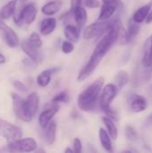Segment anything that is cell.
I'll return each mask as SVG.
<instances>
[{
  "label": "cell",
  "instance_id": "cell-1",
  "mask_svg": "<svg viewBox=\"0 0 152 153\" xmlns=\"http://www.w3.org/2000/svg\"><path fill=\"white\" fill-rule=\"evenodd\" d=\"M121 22H122L119 18H116L112 21L111 28L106 32L105 36L99 41L90 57V60L79 72V74L77 76V81L79 82H83L89 76H90V74L96 70L98 65L100 64L106 54L109 51L111 47L115 43H116L118 26Z\"/></svg>",
  "mask_w": 152,
  "mask_h": 153
},
{
  "label": "cell",
  "instance_id": "cell-2",
  "mask_svg": "<svg viewBox=\"0 0 152 153\" xmlns=\"http://www.w3.org/2000/svg\"><path fill=\"white\" fill-rule=\"evenodd\" d=\"M12 99L13 108L16 117L23 122H30L39 109V98L38 93H30L26 100H23L16 93H12Z\"/></svg>",
  "mask_w": 152,
  "mask_h": 153
},
{
  "label": "cell",
  "instance_id": "cell-3",
  "mask_svg": "<svg viewBox=\"0 0 152 153\" xmlns=\"http://www.w3.org/2000/svg\"><path fill=\"white\" fill-rule=\"evenodd\" d=\"M104 82L105 80L103 77H99L79 94L77 98V105L81 110L90 112L95 108L103 89Z\"/></svg>",
  "mask_w": 152,
  "mask_h": 153
},
{
  "label": "cell",
  "instance_id": "cell-4",
  "mask_svg": "<svg viewBox=\"0 0 152 153\" xmlns=\"http://www.w3.org/2000/svg\"><path fill=\"white\" fill-rule=\"evenodd\" d=\"M118 92V89L116 84L109 83L103 87L101 91V94L99 96V108L105 113L111 108L112 101L116 99Z\"/></svg>",
  "mask_w": 152,
  "mask_h": 153
},
{
  "label": "cell",
  "instance_id": "cell-5",
  "mask_svg": "<svg viewBox=\"0 0 152 153\" xmlns=\"http://www.w3.org/2000/svg\"><path fill=\"white\" fill-rule=\"evenodd\" d=\"M37 142L33 138H21L10 142L7 145V151L11 152H31L37 149Z\"/></svg>",
  "mask_w": 152,
  "mask_h": 153
},
{
  "label": "cell",
  "instance_id": "cell-6",
  "mask_svg": "<svg viewBox=\"0 0 152 153\" xmlns=\"http://www.w3.org/2000/svg\"><path fill=\"white\" fill-rule=\"evenodd\" d=\"M112 26V21H98L87 26L83 31V38L85 39H92L99 37L104 32H107Z\"/></svg>",
  "mask_w": 152,
  "mask_h": 153
},
{
  "label": "cell",
  "instance_id": "cell-7",
  "mask_svg": "<svg viewBox=\"0 0 152 153\" xmlns=\"http://www.w3.org/2000/svg\"><path fill=\"white\" fill-rule=\"evenodd\" d=\"M0 136L10 143L21 139L22 137V131L20 127L5 120L0 119Z\"/></svg>",
  "mask_w": 152,
  "mask_h": 153
},
{
  "label": "cell",
  "instance_id": "cell-8",
  "mask_svg": "<svg viewBox=\"0 0 152 153\" xmlns=\"http://www.w3.org/2000/svg\"><path fill=\"white\" fill-rule=\"evenodd\" d=\"M38 9L34 4H26L22 11L19 13L17 16L14 17V21L17 24L25 23V24H31L37 16Z\"/></svg>",
  "mask_w": 152,
  "mask_h": 153
},
{
  "label": "cell",
  "instance_id": "cell-9",
  "mask_svg": "<svg viewBox=\"0 0 152 153\" xmlns=\"http://www.w3.org/2000/svg\"><path fill=\"white\" fill-rule=\"evenodd\" d=\"M22 49V51L29 56V58H30L34 63H39L41 61L42 59V55L39 51V48L35 47L34 45H32L28 39H24L22 40V44H21Z\"/></svg>",
  "mask_w": 152,
  "mask_h": 153
},
{
  "label": "cell",
  "instance_id": "cell-10",
  "mask_svg": "<svg viewBox=\"0 0 152 153\" xmlns=\"http://www.w3.org/2000/svg\"><path fill=\"white\" fill-rule=\"evenodd\" d=\"M128 103H129L131 110L135 113H141V112L144 111L148 107L146 99L143 96L136 95V94L129 95Z\"/></svg>",
  "mask_w": 152,
  "mask_h": 153
},
{
  "label": "cell",
  "instance_id": "cell-11",
  "mask_svg": "<svg viewBox=\"0 0 152 153\" xmlns=\"http://www.w3.org/2000/svg\"><path fill=\"white\" fill-rule=\"evenodd\" d=\"M59 111V106L57 105V103H54L53 105L50 106L49 108H46L45 110H43L39 117V124L42 128H45L47 124L52 120V118L54 117V116Z\"/></svg>",
  "mask_w": 152,
  "mask_h": 153
},
{
  "label": "cell",
  "instance_id": "cell-12",
  "mask_svg": "<svg viewBox=\"0 0 152 153\" xmlns=\"http://www.w3.org/2000/svg\"><path fill=\"white\" fill-rule=\"evenodd\" d=\"M120 3L121 2L119 0L112 3H103L101 6V10L99 14L98 21H107L108 19L112 17L113 14L116 13V9L119 7Z\"/></svg>",
  "mask_w": 152,
  "mask_h": 153
},
{
  "label": "cell",
  "instance_id": "cell-13",
  "mask_svg": "<svg viewBox=\"0 0 152 153\" xmlns=\"http://www.w3.org/2000/svg\"><path fill=\"white\" fill-rule=\"evenodd\" d=\"M142 65L145 68L152 66V34L147 38L143 44Z\"/></svg>",
  "mask_w": 152,
  "mask_h": 153
},
{
  "label": "cell",
  "instance_id": "cell-14",
  "mask_svg": "<svg viewBox=\"0 0 152 153\" xmlns=\"http://www.w3.org/2000/svg\"><path fill=\"white\" fill-rule=\"evenodd\" d=\"M58 71H59V68L56 67V68L47 69V70H44L43 72H41L37 77V83L39 84V86L47 87L50 83L52 74H56Z\"/></svg>",
  "mask_w": 152,
  "mask_h": 153
},
{
  "label": "cell",
  "instance_id": "cell-15",
  "mask_svg": "<svg viewBox=\"0 0 152 153\" xmlns=\"http://www.w3.org/2000/svg\"><path fill=\"white\" fill-rule=\"evenodd\" d=\"M71 12L73 14V17H74L77 27L81 30L85 25V23L87 22V19H88L87 11L82 5H80V6L76 7L74 10L71 11Z\"/></svg>",
  "mask_w": 152,
  "mask_h": 153
},
{
  "label": "cell",
  "instance_id": "cell-16",
  "mask_svg": "<svg viewBox=\"0 0 152 153\" xmlns=\"http://www.w3.org/2000/svg\"><path fill=\"white\" fill-rule=\"evenodd\" d=\"M45 130L44 132V137L45 141L47 144L52 145L56 142V123L55 121H50L47 126L43 128Z\"/></svg>",
  "mask_w": 152,
  "mask_h": 153
},
{
  "label": "cell",
  "instance_id": "cell-17",
  "mask_svg": "<svg viewBox=\"0 0 152 153\" xmlns=\"http://www.w3.org/2000/svg\"><path fill=\"white\" fill-rule=\"evenodd\" d=\"M152 7V1L151 3L147 4H144L142 6H141L139 9H137L135 11V13H133V19L138 22V23H142L144 21H146L150 12H151V9Z\"/></svg>",
  "mask_w": 152,
  "mask_h": 153
},
{
  "label": "cell",
  "instance_id": "cell-18",
  "mask_svg": "<svg viewBox=\"0 0 152 153\" xmlns=\"http://www.w3.org/2000/svg\"><path fill=\"white\" fill-rule=\"evenodd\" d=\"M62 5H63V3L61 0H53L43 5L41 8V12L45 15L51 16V15L56 14L61 9Z\"/></svg>",
  "mask_w": 152,
  "mask_h": 153
},
{
  "label": "cell",
  "instance_id": "cell-19",
  "mask_svg": "<svg viewBox=\"0 0 152 153\" xmlns=\"http://www.w3.org/2000/svg\"><path fill=\"white\" fill-rule=\"evenodd\" d=\"M56 27V20L53 17H48L44 19L40 23V33L44 36L51 34Z\"/></svg>",
  "mask_w": 152,
  "mask_h": 153
},
{
  "label": "cell",
  "instance_id": "cell-20",
  "mask_svg": "<svg viewBox=\"0 0 152 153\" xmlns=\"http://www.w3.org/2000/svg\"><path fill=\"white\" fill-rule=\"evenodd\" d=\"M3 31H4V39L7 44V46L10 48H16L19 45V38L15 33V31L10 27H7Z\"/></svg>",
  "mask_w": 152,
  "mask_h": 153
},
{
  "label": "cell",
  "instance_id": "cell-21",
  "mask_svg": "<svg viewBox=\"0 0 152 153\" xmlns=\"http://www.w3.org/2000/svg\"><path fill=\"white\" fill-rule=\"evenodd\" d=\"M99 142L104 148V150L108 152H113V146H112V142H111V136L108 133L107 130L100 128L99 131Z\"/></svg>",
  "mask_w": 152,
  "mask_h": 153
},
{
  "label": "cell",
  "instance_id": "cell-22",
  "mask_svg": "<svg viewBox=\"0 0 152 153\" xmlns=\"http://www.w3.org/2000/svg\"><path fill=\"white\" fill-rule=\"evenodd\" d=\"M102 121L106 126L108 133L111 136V138L113 140H116L117 136H118V130H117V126L115 123V120H113L111 117H109L108 116H104V117H102Z\"/></svg>",
  "mask_w": 152,
  "mask_h": 153
},
{
  "label": "cell",
  "instance_id": "cell-23",
  "mask_svg": "<svg viewBox=\"0 0 152 153\" xmlns=\"http://www.w3.org/2000/svg\"><path fill=\"white\" fill-rule=\"evenodd\" d=\"M65 39L71 42H77L80 39V29L77 26L67 24L65 28Z\"/></svg>",
  "mask_w": 152,
  "mask_h": 153
},
{
  "label": "cell",
  "instance_id": "cell-24",
  "mask_svg": "<svg viewBox=\"0 0 152 153\" xmlns=\"http://www.w3.org/2000/svg\"><path fill=\"white\" fill-rule=\"evenodd\" d=\"M17 2L18 0H11L5 5H4L0 10V18L3 20H6L12 17L15 12Z\"/></svg>",
  "mask_w": 152,
  "mask_h": 153
},
{
  "label": "cell",
  "instance_id": "cell-25",
  "mask_svg": "<svg viewBox=\"0 0 152 153\" xmlns=\"http://www.w3.org/2000/svg\"><path fill=\"white\" fill-rule=\"evenodd\" d=\"M115 81H116V85L119 90H121L122 88H124L130 81V76L128 74V73L125 70H121L119 71L116 77H115Z\"/></svg>",
  "mask_w": 152,
  "mask_h": 153
},
{
  "label": "cell",
  "instance_id": "cell-26",
  "mask_svg": "<svg viewBox=\"0 0 152 153\" xmlns=\"http://www.w3.org/2000/svg\"><path fill=\"white\" fill-rule=\"evenodd\" d=\"M140 30V23L136 22L133 18L129 21V25H128V29H127V36L129 39V41H132L135 36L138 34Z\"/></svg>",
  "mask_w": 152,
  "mask_h": 153
},
{
  "label": "cell",
  "instance_id": "cell-27",
  "mask_svg": "<svg viewBox=\"0 0 152 153\" xmlns=\"http://www.w3.org/2000/svg\"><path fill=\"white\" fill-rule=\"evenodd\" d=\"M125 137L127 138L128 141L136 142L138 140V134H137V132H136V130L134 129L133 126H132L130 125L125 126Z\"/></svg>",
  "mask_w": 152,
  "mask_h": 153
},
{
  "label": "cell",
  "instance_id": "cell-28",
  "mask_svg": "<svg viewBox=\"0 0 152 153\" xmlns=\"http://www.w3.org/2000/svg\"><path fill=\"white\" fill-rule=\"evenodd\" d=\"M69 100H70V96H69V94H68V92L66 91H63L57 93L52 99V102H54V103H59V102L68 103Z\"/></svg>",
  "mask_w": 152,
  "mask_h": 153
},
{
  "label": "cell",
  "instance_id": "cell-29",
  "mask_svg": "<svg viewBox=\"0 0 152 153\" xmlns=\"http://www.w3.org/2000/svg\"><path fill=\"white\" fill-rule=\"evenodd\" d=\"M28 40H29L32 45H34L35 47H37V48H40L41 46H42V44H43L40 36H39L37 32H32V33L30 35V37L28 38Z\"/></svg>",
  "mask_w": 152,
  "mask_h": 153
},
{
  "label": "cell",
  "instance_id": "cell-30",
  "mask_svg": "<svg viewBox=\"0 0 152 153\" xmlns=\"http://www.w3.org/2000/svg\"><path fill=\"white\" fill-rule=\"evenodd\" d=\"M62 51L65 54H70L74 50V46H73V42H71L69 40H65L62 43Z\"/></svg>",
  "mask_w": 152,
  "mask_h": 153
},
{
  "label": "cell",
  "instance_id": "cell-31",
  "mask_svg": "<svg viewBox=\"0 0 152 153\" xmlns=\"http://www.w3.org/2000/svg\"><path fill=\"white\" fill-rule=\"evenodd\" d=\"M13 87L16 89V90H18L19 91H21V92H27V91H28V89H27V87L24 85V83H22V82H20V81H14L13 82Z\"/></svg>",
  "mask_w": 152,
  "mask_h": 153
},
{
  "label": "cell",
  "instance_id": "cell-32",
  "mask_svg": "<svg viewBox=\"0 0 152 153\" xmlns=\"http://www.w3.org/2000/svg\"><path fill=\"white\" fill-rule=\"evenodd\" d=\"M73 152L75 153H81L82 152V143L79 138L73 140Z\"/></svg>",
  "mask_w": 152,
  "mask_h": 153
},
{
  "label": "cell",
  "instance_id": "cell-33",
  "mask_svg": "<svg viewBox=\"0 0 152 153\" xmlns=\"http://www.w3.org/2000/svg\"><path fill=\"white\" fill-rule=\"evenodd\" d=\"M82 2L89 8H98L100 6V3L98 0H82Z\"/></svg>",
  "mask_w": 152,
  "mask_h": 153
},
{
  "label": "cell",
  "instance_id": "cell-34",
  "mask_svg": "<svg viewBox=\"0 0 152 153\" xmlns=\"http://www.w3.org/2000/svg\"><path fill=\"white\" fill-rule=\"evenodd\" d=\"M82 3V0H71V11L74 10L76 7L80 6Z\"/></svg>",
  "mask_w": 152,
  "mask_h": 153
},
{
  "label": "cell",
  "instance_id": "cell-35",
  "mask_svg": "<svg viewBox=\"0 0 152 153\" xmlns=\"http://www.w3.org/2000/svg\"><path fill=\"white\" fill-rule=\"evenodd\" d=\"M145 124H146L147 126H152V113H151V114L147 117L146 121H145Z\"/></svg>",
  "mask_w": 152,
  "mask_h": 153
},
{
  "label": "cell",
  "instance_id": "cell-36",
  "mask_svg": "<svg viewBox=\"0 0 152 153\" xmlns=\"http://www.w3.org/2000/svg\"><path fill=\"white\" fill-rule=\"evenodd\" d=\"M8 26L4 23V22L3 21V19L0 18V30H4Z\"/></svg>",
  "mask_w": 152,
  "mask_h": 153
},
{
  "label": "cell",
  "instance_id": "cell-37",
  "mask_svg": "<svg viewBox=\"0 0 152 153\" xmlns=\"http://www.w3.org/2000/svg\"><path fill=\"white\" fill-rule=\"evenodd\" d=\"M146 23H151L152 22V7L151 9V12H150V13H149V15H148V17H147V19H146Z\"/></svg>",
  "mask_w": 152,
  "mask_h": 153
},
{
  "label": "cell",
  "instance_id": "cell-38",
  "mask_svg": "<svg viewBox=\"0 0 152 153\" xmlns=\"http://www.w3.org/2000/svg\"><path fill=\"white\" fill-rule=\"evenodd\" d=\"M5 57H4V56H3L1 53H0V64H4L5 63Z\"/></svg>",
  "mask_w": 152,
  "mask_h": 153
},
{
  "label": "cell",
  "instance_id": "cell-39",
  "mask_svg": "<svg viewBox=\"0 0 152 153\" xmlns=\"http://www.w3.org/2000/svg\"><path fill=\"white\" fill-rule=\"evenodd\" d=\"M103 3H112V2H116L117 0H102Z\"/></svg>",
  "mask_w": 152,
  "mask_h": 153
},
{
  "label": "cell",
  "instance_id": "cell-40",
  "mask_svg": "<svg viewBox=\"0 0 152 153\" xmlns=\"http://www.w3.org/2000/svg\"><path fill=\"white\" fill-rule=\"evenodd\" d=\"M148 91H149V93H150V95L152 97V84L149 87V90H148Z\"/></svg>",
  "mask_w": 152,
  "mask_h": 153
},
{
  "label": "cell",
  "instance_id": "cell-41",
  "mask_svg": "<svg viewBox=\"0 0 152 153\" xmlns=\"http://www.w3.org/2000/svg\"><path fill=\"white\" fill-rule=\"evenodd\" d=\"M65 152H73V150H71V149H69V148H68V149H66V150H65Z\"/></svg>",
  "mask_w": 152,
  "mask_h": 153
},
{
  "label": "cell",
  "instance_id": "cell-42",
  "mask_svg": "<svg viewBox=\"0 0 152 153\" xmlns=\"http://www.w3.org/2000/svg\"><path fill=\"white\" fill-rule=\"evenodd\" d=\"M19 1H20V3L23 4V3H26V2H28L29 0H19Z\"/></svg>",
  "mask_w": 152,
  "mask_h": 153
}]
</instances>
